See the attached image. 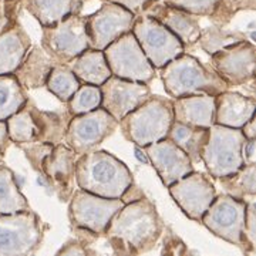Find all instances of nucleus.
I'll return each instance as SVG.
<instances>
[{
	"instance_id": "nucleus-6",
	"label": "nucleus",
	"mask_w": 256,
	"mask_h": 256,
	"mask_svg": "<svg viewBox=\"0 0 256 256\" xmlns=\"http://www.w3.org/2000/svg\"><path fill=\"white\" fill-rule=\"evenodd\" d=\"M43 234V222L33 210L0 214V256L34 254L42 244Z\"/></svg>"
},
{
	"instance_id": "nucleus-34",
	"label": "nucleus",
	"mask_w": 256,
	"mask_h": 256,
	"mask_svg": "<svg viewBox=\"0 0 256 256\" xmlns=\"http://www.w3.org/2000/svg\"><path fill=\"white\" fill-rule=\"evenodd\" d=\"M256 0H220L216 9L210 18L214 20V24L226 26L232 18L240 10H255Z\"/></svg>"
},
{
	"instance_id": "nucleus-10",
	"label": "nucleus",
	"mask_w": 256,
	"mask_h": 256,
	"mask_svg": "<svg viewBox=\"0 0 256 256\" xmlns=\"http://www.w3.org/2000/svg\"><path fill=\"white\" fill-rule=\"evenodd\" d=\"M112 76L131 82H151L156 68L150 63L131 32L118 37L102 50Z\"/></svg>"
},
{
	"instance_id": "nucleus-40",
	"label": "nucleus",
	"mask_w": 256,
	"mask_h": 256,
	"mask_svg": "<svg viewBox=\"0 0 256 256\" xmlns=\"http://www.w3.org/2000/svg\"><path fill=\"white\" fill-rule=\"evenodd\" d=\"M10 142L9 134H8V126L4 120H0V156L4 152Z\"/></svg>"
},
{
	"instance_id": "nucleus-36",
	"label": "nucleus",
	"mask_w": 256,
	"mask_h": 256,
	"mask_svg": "<svg viewBox=\"0 0 256 256\" xmlns=\"http://www.w3.org/2000/svg\"><path fill=\"white\" fill-rule=\"evenodd\" d=\"M256 206L255 200H250L246 202V215H245V228H244V235H245V242L252 252L255 250L256 242Z\"/></svg>"
},
{
	"instance_id": "nucleus-38",
	"label": "nucleus",
	"mask_w": 256,
	"mask_h": 256,
	"mask_svg": "<svg viewBox=\"0 0 256 256\" xmlns=\"http://www.w3.org/2000/svg\"><path fill=\"white\" fill-rule=\"evenodd\" d=\"M242 156L245 164H256V138H250L244 142Z\"/></svg>"
},
{
	"instance_id": "nucleus-24",
	"label": "nucleus",
	"mask_w": 256,
	"mask_h": 256,
	"mask_svg": "<svg viewBox=\"0 0 256 256\" xmlns=\"http://www.w3.org/2000/svg\"><path fill=\"white\" fill-rule=\"evenodd\" d=\"M66 66L73 72L80 82L84 84L101 86L111 76L110 67L102 50L92 47L86 48Z\"/></svg>"
},
{
	"instance_id": "nucleus-22",
	"label": "nucleus",
	"mask_w": 256,
	"mask_h": 256,
	"mask_svg": "<svg viewBox=\"0 0 256 256\" xmlns=\"http://www.w3.org/2000/svg\"><path fill=\"white\" fill-rule=\"evenodd\" d=\"M171 101L174 121L204 128L215 124V96L194 94L176 97Z\"/></svg>"
},
{
	"instance_id": "nucleus-8",
	"label": "nucleus",
	"mask_w": 256,
	"mask_h": 256,
	"mask_svg": "<svg viewBox=\"0 0 256 256\" xmlns=\"http://www.w3.org/2000/svg\"><path fill=\"white\" fill-rule=\"evenodd\" d=\"M131 33L137 38L144 54L156 70L162 68L168 62L185 53L182 42L162 23L146 13L136 16Z\"/></svg>"
},
{
	"instance_id": "nucleus-17",
	"label": "nucleus",
	"mask_w": 256,
	"mask_h": 256,
	"mask_svg": "<svg viewBox=\"0 0 256 256\" xmlns=\"http://www.w3.org/2000/svg\"><path fill=\"white\" fill-rule=\"evenodd\" d=\"M148 162L154 166L165 188L194 171V164L188 154L170 138H162L142 148Z\"/></svg>"
},
{
	"instance_id": "nucleus-11",
	"label": "nucleus",
	"mask_w": 256,
	"mask_h": 256,
	"mask_svg": "<svg viewBox=\"0 0 256 256\" xmlns=\"http://www.w3.org/2000/svg\"><path fill=\"white\" fill-rule=\"evenodd\" d=\"M121 198H104L84 190L72 194L68 218L74 228L87 229L96 235H104L116 212L124 206Z\"/></svg>"
},
{
	"instance_id": "nucleus-7",
	"label": "nucleus",
	"mask_w": 256,
	"mask_h": 256,
	"mask_svg": "<svg viewBox=\"0 0 256 256\" xmlns=\"http://www.w3.org/2000/svg\"><path fill=\"white\" fill-rule=\"evenodd\" d=\"M42 47L56 63L72 62L90 47L86 18L73 12L54 24L42 28Z\"/></svg>"
},
{
	"instance_id": "nucleus-20",
	"label": "nucleus",
	"mask_w": 256,
	"mask_h": 256,
	"mask_svg": "<svg viewBox=\"0 0 256 256\" xmlns=\"http://www.w3.org/2000/svg\"><path fill=\"white\" fill-rule=\"evenodd\" d=\"M77 154L64 142L53 146V150L44 156L40 164V172L43 178L56 188V191L63 192L62 198L72 192V184L74 181V170Z\"/></svg>"
},
{
	"instance_id": "nucleus-39",
	"label": "nucleus",
	"mask_w": 256,
	"mask_h": 256,
	"mask_svg": "<svg viewBox=\"0 0 256 256\" xmlns=\"http://www.w3.org/2000/svg\"><path fill=\"white\" fill-rule=\"evenodd\" d=\"M87 250L82 248V244L76 242V240H72L68 244H66V246L62 248L57 255H86Z\"/></svg>"
},
{
	"instance_id": "nucleus-25",
	"label": "nucleus",
	"mask_w": 256,
	"mask_h": 256,
	"mask_svg": "<svg viewBox=\"0 0 256 256\" xmlns=\"http://www.w3.org/2000/svg\"><path fill=\"white\" fill-rule=\"evenodd\" d=\"M166 138H170L185 154H188L192 164H198L201 162L202 148L208 138V128L195 127V126L172 121Z\"/></svg>"
},
{
	"instance_id": "nucleus-12",
	"label": "nucleus",
	"mask_w": 256,
	"mask_h": 256,
	"mask_svg": "<svg viewBox=\"0 0 256 256\" xmlns=\"http://www.w3.org/2000/svg\"><path fill=\"white\" fill-rule=\"evenodd\" d=\"M118 128V121L111 117L104 108L73 116L68 121L64 144L70 146L77 156L97 150L101 142Z\"/></svg>"
},
{
	"instance_id": "nucleus-18",
	"label": "nucleus",
	"mask_w": 256,
	"mask_h": 256,
	"mask_svg": "<svg viewBox=\"0 0 256 256\" xmlns=\"http://www.w3.org/2000/svg\"><path fill=\"white\" fill-rule=\"evenodd\" d=\"M142 13L162 23L165 28L182 42L185 48L196 44L202 30L198 16H194L181 9L168 6L161 0L150 3Z\"/></svg>"
},
{
	"instance_id": "nucleus-27",
	"label": "nucleus",
	"mask_w": 256,
	"mask_h": 256,
	"mask_svg": "<svg viewBox=\"0 0 256 256\" xmlns=\"http://www.w3.org/2000/svg\"><path fill=\"white\" fill-rule=\"evenodd\" d=\"M8 134L12 142L26 144L32 141H38V126L36 120V107H30L28 101L6 120Z\"/></svg>"
},
{
	"instance_id": "nucleus-4",
	"label": "nucleus",
	"mask_w": 256,
	"mask_h": 256,
	"mask_svg": "<svg viewBox=\"0 0 256 256\" xmlns=\"http://www.w3.org/2000/svg\"><path fill=\"white\" fill-rule=\"evenodd\" d=\"M172 121V101L151 96L118 121V127L126 140L136 144V146L144 148L166 137Z\"/></svg>"
},
{
	"instance_id": "nucleus-31",
	"label": "nucleus",
	"mask_w": 256,
	"mask_h": 256,
	"mask_svg": "<svg viewBox=\"0 0 256 256\" xmlns=\"http://www.w3.org/2000/svg\"><path fill=\"white\" fill-rule=\"evenodd\" d=\"M80 86L82 82L74 76L73 72L66 64L58 63L54 64L46 82L47 90L63 102L70 100Z\"/></svg>"
},
{
	"instance_id": "nucleus-23",
	"label": "nucleus",
	"mask_w": 256,
	"mask_h": 256,
	"mask_svg": "<svg viewBox=\"0 0 256 256\" xmlns=\"http://www.w3.org/2000/svg\"><path fill=\"white\" fill-rule=\"evenodd\" d=\"M54 64L57 63L43 47H33L13 74L24 90H33L46 86L47 77Z\"/></svg>"
},
{
	"instance_id": "nucleus-15",
	"label": "nucleus",
	"mask_w": 256,
	"mask_h": 256,
	"mask_svg": "<svg viewBox=\"0 0 256 256\" xmlns=\"http://www.w3.org/2000/svg\"><path fill=\"white\" fill-rule=\"evenodd\" d=\"M168 192L180 210L195 222H201L202 215L218 195L214 184L202 174L191 171L168 186Z\"/></svg>"
},
{
	"instance_id": "nucleus-13",
	"label": "nucleus",
	"mask_w": 256,
	"mask_h": 256,
	"mask_svg": "<svg viewBox=\"0 0 256 256\" xmlns=\"http://www.w3.org/2000/svg\"><path fill=\"white\" fill-rule=\"evenodd\" d=\"M136 13L114 2H102L101 8L86 16V28L90 47L104 50L118 37L131 32Z\"/></svg>"
},
{
	"instance_id": "nucleus-41",
	"label": "nucleus",
	"mask_w": 256,
	"mask_h": 256,
	"mask_svg": "<svg viewBox=\"0 0 256 256\" xmlns=\"http://www.w3.org/2000/svg\"><path fill=\"white\" fill-rule=\"evenodd\" d=\"M246 140H250V138H256V124H255V116L249 120L248 122L244 124V127L240 128Z\"/></svg>"
},
{
	"instance_id": "nucleus-35",
	"label": "nucleus",
	"mask_w": 256,
	"mask_h": 256,
	"mask_svg": "<svg viewBox=\"0 0 256 256\" xmlns=\"http://www.w3.org/2000/svg\"><path fill=\"white\" fill-rule=\"evenodd\" d=\"M161 2L198 18H210L220 3V0H161Z\"/></svg>"
},
{
	"instance_id": "nucleus-21",
	"label": "nucleus",
	"mask_w": 256,
	"mask_h": 256,
	"mask_svg": "<svg viewBox=\"0 0 256 256\" xmlns=\"http://www.w3.org/2000/svg\"><path fill=\"white\" fill-rule=\"evenodd\" d=\"M255 108L254 97L225 90L215 96V124L242 128L255 116Z\"/></svg>"
},
{
	"instance_id": "nucleus-30",
	"label": "nucleus",
	"mask_w": 256,
	"mask_h": 256,
	"mask_svg": "<svg viewBox=\"0 0 256 256\" xmlns=\"http://www.w3.org/2000/svg\"><path fill=\"white\" fill-rule=\"evenodd\" d=\"M28 101L14 74H0V120L9 118Z\"/></svg>"
},
{
	"instance_id": "nucleus-9",
	"label": "nucleus",
	"mask_w": 256,
	"mask_h": 256,
	"mask_svg": "<svg viewBox=\"0 0 256 256\" xmlns=\"http://www.w3.org/2000/svg\"><path fill=\"white\" fill-rule=\"evenodd\" d=\"M246 202L228 194L216 195L210 208L202 215L201 224L215 236L239 248L246 246L244 228Z\"/></svg>"
},
{
	"instance_id": "nucleus-1",
	"label": "nucleus",
	"mask_w": 256,
	"mask_h": 256,
	"mask_svg": "<svg viewBox=\"0 0 256 256\" xmlns=\"http://www.w3.org/2000/svg\"><path fill=\"white\" fill-rule=\"evenodd\" d=\"M162 232L164 224L156 205L141 196L116 212L104 235L116 254L141 255L156 246Z\"/></svg>"
},
{
	"instance_id": "nucleus-29",
	"label": "nucleus",
	"mask_w": 256,
	"mask_h": 256,
	"mask_svg": "<svg viewBox=\"0 0 256 256\" xmlns=\"http://www.w3.org/2000/svg\"><path fill=\"white\" fill-rule=\"evenodd\" d=\"M30 210L26 196L20 191L18 178L6 165H0V214H14Z\"/></svg>"
},
{
	"instance_id": "nucleus-43",
	"label": "nucleus",
	"mask_w": 256,
	"mask_h": 256,
	"mask_svg": "<svg viewBox=\"0 0 256 256\" xmlns=\"http://www.w3.org/2000/svg\"><path fill=\"white\" fill-rule=\"evenodd\" d=\"M136 156H137L141 162H148L146 152H144V151H142V148H140V146H137V148H136Z\"/></svg>"
},
{
	"instance_id": "nucleus-28",
	"label": "nucleus",
	"mask_w": 256,
	"mask_h": 256,
	"mask_svg": "<svg viewBox=\"0 0 256 256\" xmlns=\"http://www.w3.org/2000/svg\"><path fill=\"white\" fill-rule=\"evenodd\" d=\"M225 194L242 201L256 196V164H245L236 172L218 178Z\"/></svg>"
},
{
	"instance_id": "nucleus-33",
	"label": "nucleus",
	"mask_w": 256,
	"mask_h": 256,
	"mask_svg": "<svg viewBox=\"0 0 256 256\" xmlns=\"http://www.w3.org/2000/svg\"><path fill=\"white\" fill-rule=\"evenodd\" d=\"M66 104H67L68 114L72 117L98 108L101 106L100 86L82 82V86L77 88V92H74L72 98Z\"/></svg>"
},
{
	"instance_id": "nucleus-19",
	"label": "nucleus",
	"mask_w": 256,
	"mask_h": 256,
	"mask_svg": "<svg viewBox=\"0 0 256 256\" xmlns=\"http://www.w3.org/2000/svg\"><path fill=\"white\" fill-rule=\"evenodd\" d=\"M32 46L28 32L9 18L0 26V74H13Z\"/></svg>"
},
{
	"instance_id": "nucleus-37",
	"label": "nucleus",
	"mask_w": 256,
	"mask_h": 256,
	"mask_svg": "<svg viewBox=\"0 0 256 256\" xmlns=\"http://www.w3.org/2000/svg\"><path fill=\"white\" fill-rule=\"evenodd\" d=\"M102 2H114V3H118L121 6L127 8L128 10H131L132 13L140 14V13L144 12V9H146L150 3L156 2V0H102Z\"/></svg>"
},
{
	"instance_id": "nucleus-32",
	"label": "nucleus",
	"mask_w": 256,
	"mask_h": 256,
	"mask_svg": "<svg viewBox=\"0 0 256 256\" xmlns=\"http://www.w3.org/2000/svg\"><path fill=\"white\" fill-rule=\"evenodd\" d=\"M245 38L246 37L236 30H228V28H225V26L212 24L206 28H202L196 43L201 46L205 53L210 56L220 48H224V47L230 46V44L238 43V42L245 40Z\"/></svg>"
},
{
	"instance_id": "nucleus-3",
	"label": "nucleus",
	"mask_w": 256,
	"mask_h": 256,
	"mask_svg": "<svg viewBox=\"0 0 256 256\" xmlns=\"http://www.w3.org/2000/svg\"><path fill=\"white\" fill-rule=\"evenodd\" d=\"M160 70L165 92L171 98L194 94L216 96L229 88L228 82L212 68L205 67L198 58L186 53L172 58Z\"/></svg>"
},
{
	"instance_id": "nucleus-26",
	"label": "nucleus",
	"mask_w": 256,
	"mask_h": 256,
	"mask_svg": "<svg viewBox=\"0 0 256 256\" xmlns=\"http://www.w3.org/2000/svg\"><path fill=\"white\" fill-rule=\"evenodd\" d=\"M76 0H18V4L36 18L42 28L52 26L74 12Z\"/></svg>"
},
{
	"instance_id": "nucleus-16",
	"label": "nucleus",
	"mask_w": 256,
	"mask_h": 256,
	"mask_svg": "<svg viewBox=\"0 0 256 256\" xmlns=\"http://www.w3.org/2000/svg\"><path fill=\"white\" fill-rule=\"evenodd\" d=\"M101 108L107 111L116 121H121L128 112L136 110L151 96L148 84L120 78L111 74L100 86Z\"/></svg>"
},
{
	"instance_id": "nucleus-14",
	"label": "nucleus",
	"mask_w": 256,
	"mask_h": 256,
	"mask_svg": "<svg viewBox=\"0 0 256 256\" xmlns=\"http://www.w3.org/2000/svg\"><path fill=\"white\" fill-rule=\"evenodd\" d=\"M255 67L256 47L246 38L210 54V68L228 86H244L252 82Z\"/></svg>"
},
{
	"instance_id": "nucleus-5",
	"label": "nucleus",
	"mask_w": 256,
	"mask_h": 256,
	"mask_svg": "<svg viewBox=\"0 0 256 256\" xmlns=\"http://www.w3.org/2000/svg\"><path fill=\"white\" fill-rule=\"evenodd\" d=\"M245 141L246 138L240 128L220 124H212L208 128V138L202 148L201 162L212 178L218 180L234 174L245 165L242 156Z\"/></svg>"
},
{
	"instance_id": "nucleus-2",
	"label": "nucleus",
	"mask_w": 256,
	"mask_h": 256,
	"mask_svg": "<svg viewBox=\"0 0 256 256\" xmlns=\"http://www.w3.org/2000/svg\"><path fill=\"white\" fill-rule=\"evenodd\" d=\"M74 181L80 190L104 198H121L134 182L128 166L102 150L77 156Z\"/></svg>"
},
{
	"instance_id": "nucleus-42",
	"label": "nucleus",
	"mask_w": 256,
	"mask_h": 256,
	"mask_svg": "<svg viewBox=\"0 0 256 256\" xmlns=\"http://www.w3.org/2000/svg\"><path fill=\"white\" fill-rule=\"evenodd\" d=\"M9 18H12V16L6 13V0H0V26Z\"/></svg>"
}]
</instances>
